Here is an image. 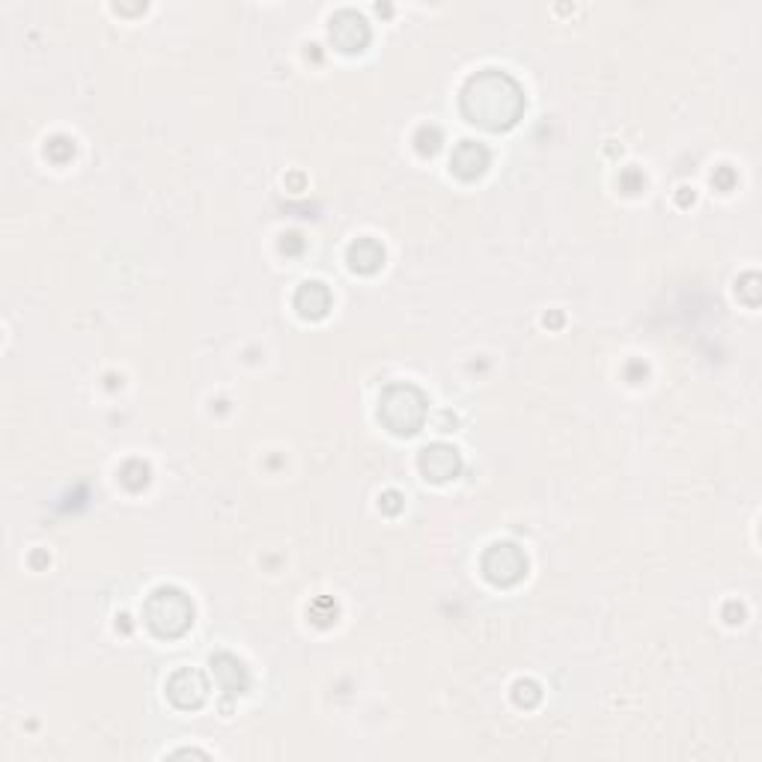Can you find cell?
<instances>
[{
	"label": "cell",
	"mask_w": 762,
	"mask_h": 762,
	"mask_svg": "<svg viewBox=\"0 0 762 762\" xmlns=\"http://www.w3.org/2000/svg\"><path fill=\"white\" fill-rule=\"evenodd\" d=\"M381 262V248L376 242H361L352 248V265L361 268V271H373Z\"/></svg>",
	"instance_id": "52a82bcc"
},
{
	"label": "cell",
	"mask_w": 762,
	"mask_h": 762,
	"mask_svg": "<svg viewBox=\"0 0 762 762\" xmlns=\"http://www.w3.org/2000/svg\"><path fill=\"white\" fill-rule=\"evenodd\" d=\"M146 617L158 635H182L194 617V608L179 590H158L146 605Z\"/></svg>",
	"instance_id": "7a4b0ae2"
},
{
	"label": "cell",
	"mask_w": 762,
	"mask_h": 762,
	"mask_svg": "<svg viewBox=\"0 0 762 762\" xmlns=\"http://www.w3.org/2000/svg\"><path fill=\"white\" fill-rule=\"evenodd\" d=\"M465 114L486 128H507L521 114V93L504 75L474 78L465 90Z\"/></svg>",
	"instance_id": "6da1fadb"
},
{
	"label": "cell",
	"mask_w": 762,
	"mask_h": 762,
	"mask_svg": "<svg viewBox=\"0 0 762 762\" xmlns=\"http://www.w3.org/2000/svg\"><path fill=\"white\" fill-rule=\"evenodd\" d=\"M423 471H426L432 480H447V477H453V474L459 471V456H456V450H450V447H432V450H426V456H423Z\"/></svg>",
	"instance_id": "5b68a950"
},
{
	"label": "cell",
	"mask_w": 762,
	"mask_h": 762,
	"mask_svg": "<svg viewBox=\"0 0 762 762\" xmlns=\"http://www.w3.org/2000/svg\"><path fill=\"white\" fill-rule=\"evenodd\" d=\"M381 417L393 432L411 435L423 420V396L414 387H393L381 399Z\"/></svg>",
	"instance_id": "3957f363"
},
{
	"label": "cell",
	"mask_w": 762,
	"mask_h": 762,
	"mask_svg": "<svg viewBox=\"0 0 762 762\" xmlns=\"http://www.w3.org/2000/svg\"><path fill=\"white\" fill-rule=\"evenodd\" d=\"M521 572H524V557L515 545H495L486 554V575L495 584H512L521 578Z\"/></svg>",
	"instance_id": "277c9868"
},
{
	"label": "cell",
	"mask_w": 762,
	"mask_h": 762,
	"mask_svg": "<svg viewBox=\"0 0 762 762\" xmlns=\"http://www.w3.org/2000/svg\"><path fill=\"white\" fill-rule=\"evenodd\" d=\"M453 167L456 173H462L465 179L477 176L486 170V149H480L477 143H462L453 155Z\"/></svg>",
	"instance_id": "8992f818"
}]
</instances>
